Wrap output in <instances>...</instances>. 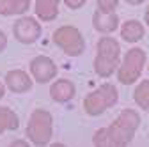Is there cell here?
Here are the masks:
<instances>
[{
    "label": "cell",
    "instance_id": "obj_3",
    "mask_svg": "<svg viewBox=\"0 0 149 147\" xmlns=\"http://www.w3.org/2000/svg\"><path fill=\"white\" fill-rule=\"evenodd\" d=\"M25 135L37 147L50 144L52 135H53V117H52V114L48 112V110L36 108L30 114Z\"/></svg>",
    "mask_w": 149,
    "mask_h": 147
},
{
    "label": "cell",
    "instance_id": "obj_9",
    "mask_svg": "<svg viewBox=\"0 0 149 147\" xmlns=\"http://www.w3.org/2000/svg\"><path fill=\"white\" fill-rule=\"evenodd\" d=\"M6 87L14 94H25L32 89L34 82L29 76V73H25L23 69H13L6 75Z\"/></svg>",
    "mask_w": 149,
    "mask_h": 147
},
{
    "label": "cell",
    "instance_id": "obj_2",
    "mask_svg": "<svg viewBox=\"0 0 149 147\" xmlns=\"http://www.w3.org/2000/svg\"><path fill=\"white\" fill-rule=\"evenodd\" d=\"M121 62V44L117 39L105 35L96 44V59H94V73L100 78H110L117 71Z\"/></svg>",
    "mask_w": 149,
    "mask_h": 147
},
{
    "label": "cell",
    "instance_id": "obj_7",
    "mask_svg": "<svg viewBox=\"0 0 149 147\" xmlns=\"http://www.w3.org/2000/svg\"><path fill=\"white\" fill-rule=\"evenodd\" d=\"M13 35L18 43L22 44H34L41 37V25L36 18L22 16L13 25Z\"/></svg>",
    "mask_w": 149,
    "mask_h": 147
},
{
    "label": "cell",
    "instance_id": "obj_20",
    "mask_svg": "<svg viewBox=\"0 0 149 147\" xmlns=\"http://www.w3.org/2000/svg\"><path fill=\"white\" fill-rule=\"evenodd\" d=\"M126 2H128L130 6H140L142 2H146V0H126Z\"/></svg>",
    "mask_w": 149,
    "mask_h": 147
},
{
    "label": "cell",
    "instance_id": "obj_23",
    "mask_svg": "<svg viewBox=\"0 0 149 147\" xmlns=\"http://www.w3.org/2000/svg\"><path fill=\"white\" fill-rule=\"evenodd\" d=\"M147 71H149V64H147Z\"/></svg>",
    "mask_w": 149,
    "mask_h": 147
},
{
    "label": "cell",
    "instance_id": "obj_22",
    "mask_svg": "<svg viewBox=\"0 0 149 147\" xmlns=\"http://www.w3.org/2000/svg\"><path fill=\"white\" fill-rule=\"evenodd\" d=\"M144 21H146V25L149 27V6H147V9H146V16H144Z\"/></svg>",
    "mask_w": 149,
    "mask_h": 147
},
{
    "label": "cell",
    "instance_id": "obj_13",
    "mask_svg": "<svg viewBox=\"0 0 149 147\" xmlns=\"http://www.w3.org/2000/svg\"><path fill=\"white\" fill-rule=\"evenodd\" d=\"M61 0H36V16L41 21H53L59 16Z\"/></svg>",
    "mask_w": 149,
    "mask_h": 147
},
{
    "label": "cell",
    "instance_id": "obj_15",
    "mask_svg": "<svg viewBox=\"0 0 149 147\" xmlns=\"http://www.w3.org/2000/svg\"><path fill=\"white\" fill-rule=\"evenodd\" d=\"M18 126H20V119L14 114V110L7 106H0V135L6 131L18 130Z\"/></svg>",
    "mask_w": 149,
    "mask_h": 147
},
{
    "label": "cell",
    "instance_id": "obj_16",
    "mask_svg": "<svg viewBox=\"0 0 149 147\" xmlns=\"http://www.w3.org/2000/svg\"><path fill=\"white\" fill-rule=\"evenodd\" d=\"M133 99L139 108H142L144 112H149V80H142L135 87Z\"/></svg>",
    "mask_w": 149,
    "mask_h": 147
},
{
    "label": "cell",
    "instance_id": "obj_21",
    "mask_svg": "<svg viewBox=\"0 0 149 147\" xmlns=\"http://www.w3.org/2000/svg\"><path fill=\"white\" fill-rule=\"evenodd\" d=\"M6 96V85L2 83V82H0V99H2Z\"/></svg>",
    "mask_w": 149,
    "mask_h": 147
},
{
    "label": "cell",
    "instance_id": "obj_12",
    "mask_svg": "<svg viewBox=\"0 0 149 147\" xmlns=\"http://www.w3.org/2000/svg\"><path fill=\"white\" fill-rule=\"evenodd\" d=\"M119 27H121V39H124L126 43H137L146 34V27L139 20H128Z\"/></svg>",
    "mask_w": 149,
    "mask_h": 147
},
{
    "label": "cell",
    "instance_id": "obj_8",
    "mask_svg": "<svg viewBox=\"0 0 149 147\" xmlns=\"http://www.w3.org/2000/svg\"><path fill=\"white\" fill-rule=\"evenodd\" d=\"M30 75L37 83L53 82L57 76V64L46 55H37L30 62Z\"/></svg>",
    "mask_w": 149,
    "mask_h": 147
},
{
    "label": "cell",
    "instance_id": "obj_18",
    "mask_svg": "<svg viewBox=\"0 0 149 147\" xmlns=\"http://www.w3.org/2000/svg\"><path fill=\"white\" fill-rule=\"evenodd\" d=\"M64 4H66V7L71 9V11H78V9H82V7L87 4V0H64Z\"/></svg>",
    "mask_w": 149,
    "mask_h": 147
},
{
    "label": "cell",
    "instance_id": "obj_10",
    "mask_svg": "<svg viewBox=\"0 0 149 147\" xmlns=\"http://www.w3.org/2000/svg\"><path fill=\"white\" fill-rule=\"evenodd\" d=\"M121 21H119V16L116 12H101V11H96L92 14V27H94L96 32L100 34H112L119 28Z\"/></svg>",
    "mask_w": 149,
    "mask_h": 147
},
{
    "label": "cell",
    "instance_id": "obj_5",
    "mask_svg": "<svg viewBox=\"0 0 149 147\" xmlns=\"http://www.w3.org/2000/svg\"><path fill=\"white\" fill-rule=\"evenodd\" d=\"M146 59L147 55L142 48H132L124 53L123 60L119 62L117 67V80L123 85H133L135 82H139L142 69L146 66Z\"/></svg>",
    "mask_w": 149,
    "mask_h": 147
},
{
    "label": "cell",
    "instance_id": "obj_6",
    "mask_svg": "<svg viewBox=\"0 0 149 147\" xmlns=\"http://www.w3.org/2000/svg\"><path fill=\"white\" fill-rule=\"evenodd\" d=\"M52 41L68 57H80L85 51V39L82 32L73 25H62L52 34Z\"/></svg>",
    "mask_w": 149,
    "mask_h": 147
},
{
    "label": "cell",
    "instance_id": "obj_11",
    "mask_svg": "<svg viewBox=\"0 0 149 147\" xmlns=\"http://www.w3.org/2000/svg\"><path fill=\"white\" fill-rule=\"evenodd\" d=\"M74 94H77V87L68 78H59L50 87V96L57 103H68L74 98Z\"/></svg>",
    "mask_w": 149,
    "mask_h": 147
},
{
    "label": "cell",
    "instance_id": "obj_4",
    "mask_svg": "<svg viewBox=\"0 0 149 147\" xmlns=\"http://www.w3.org/2000/svg\"><path fill=\"white\" fill-rule=\"evenodd\" d=\"M119 101V92L116 85L112 83H103L98 89H94L92 92H89L84 99V110L85 114L91 117H96L103 112H107L108 108H112Z\"/></svg>",
    "mask_w": 149,
    "mask_h": 147
},
{
    "label": "cell",
    "instance_id": "obj_19",
    "mask_svg": "<svg viewBox=\"0 0 149 147\" xmlns=\"http://www.w3.org/2000/svg\"><path fill=\"white\" fill-rule=\"evenodd\" d=\"M6 46H7V37H6V34L0 30V51H2Z\"/></svg>",
    "mask_w": 149,
    "mask_h": 147
},
{
    "label": "cell",
    "instance_id": "obj_1",
    "mask_svg": "<svg viewBox=\"0 0 149 147\" xmlns=\"http://www.w3.org/2000/svg\"><path fill=\"white\" fill-rule=\"evenodd\" d=\"M140 126V115L137 110L126 108L117 115V119L107 128H101L92 137V144L100 147H124L135 138Z\"/></svg>",
    "mask_w": 149,
    "mask_h": 147
},
{
    "label": "cell",
    "instance_id": "obj_17",
    "mask_svg": "<svg viewBox=\"0 0 149 147\" xmlns=\"http://www.w3.org/2000/svg\"><path fill=\"white\" fill-rule=\"evenodd\" d=\"M117 4H119V0H96L98 11H101V12H114Z\"/></svg>",
    "mask_w": 149,
    "mask_h": 147
},
{
    "label": "cell",
    "instance_id": "obj_14",
    "mask_svg": "<svg viewBox=\"0 0 149 147\" xmlns=\"http://www.w3.org/2000/svg\"><path fill=\"white\" fill-rule=\"evenodd\" d=\"M29 9H30V0H0V14L2 16L25 14Z\"/></svg>",
    "mask_w": 149,
    "mask_h": 147
}]
</instances>
